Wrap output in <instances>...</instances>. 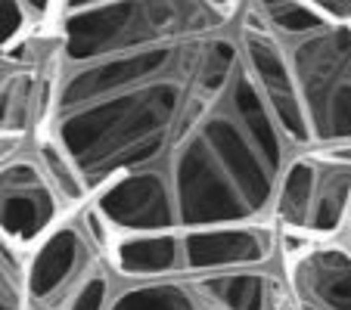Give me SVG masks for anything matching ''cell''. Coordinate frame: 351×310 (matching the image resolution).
Listing matches in <instances>:
<instances>
[{
  "label": "cell",
  "instance_id": "3957f363",
  "mask_svg": "<svg viewBox=\"0 0 351 310\" xmlns=\"http://www.w3.org/2000/svg\"><path fill=\"white\" fill-rule=\"evenodd\" d=\"M311 149H351V25L317 0H258Z\"/></svg>",
  "mask_w": 351,
  "mask_h": 310
},
{
  "label": "cell",
  "instance_id": "7a4b0ae2",
  "mask_svg": "<svg viewBox=\"0 0 351 310\" xmlns=\"http://www.w3.org/2000/svg\"><path fill=\"white\" fill-rule=\"evenodd\" d=\"M60 310H295V301L277 227L174 239L168 264L153 270H121L99 230L97 264Z\"/></svg>",
  "mask_w": 351,
  "mask_h": 310
},
{
  "label": "cell",
  "instance_id": "9c48e42d",
  "mask_svg": "<svg viewBox=\"0 0 351 310\" xmlns=\"http://www.w3.org/2000/svg\"><path fill=\"white\" fill-rule=\"evenodd\" d=\"M317 3L326 16H332V19L351 25V0H317Z\"/></svg>",
  "mask_w": 351,
  "mask_h": 310
},
{
  "label": "cell",
  "instance_id": "30bf717a",
  "mask_svg": "<svg viewBox=\"0 0 351 310\" xmlns=\"http://www.w3.org/2000/svg\"><path fill=\"white\" fill-rule=\"evenodd\" d=\"M342 239H345V245L351 248V211H348V220H345V230H342Z\"/></svg>",
  "mask_w": 351,
  "mask_h": 310
},
{
  "label": "cell",
  "instance_id": "5b68a950",
  "mask_svg": "<svg viewBox=\"0 0 351 310\" xmlns=\"http://www.w3.org/2000/svg\"><path fill=\"white\" fill-rule=\"evenodd\" d=\"M351 211V149H308L289 165L274 205L286 236H342Z\"/></svg>",
  "mask_w": 351,
  "mask_h": 310
},
{
  "label": "cell",
  "instance_id": "8992f818",
  "mask_svg": "<svg viewBox=\"0 0 351 310\" xmlns=\"http://www.w3.org/2000/svg\"><path fill=\"white\" fill-rule=\"evenodd\" d=\"M280 251L295 310H351V248L342 236L280 233Z\"/></svg>",
  "mask_w": 351,
  "mask_h": 310
},
{
  "label": "cell",
  "instance_id": "6da1fadb",
  "mask_svg": "<svg viewBox=\"0 0 351 310\" xmlns=\"http://www.w3.org/2000/svg\"><path fill=\"white\" fill-rule=\"evenodd\" d=\"M34 133L121 242L274 227L311 149L258 0H62Z\"/></svg>",
  "mask_w": 351,
  "mask_h": 310
},
{
  "label": "cell",
  "instance_id": "52a82bcc",
  "mask_svg": "<svg viewBox=\"0 0 351 310\" xmlns=\"http://www.w3.org/2000/svg\"><path fill=\"white\" fill-rule=\"evenodd\" d=\"M60 7L62 0H0V96L22 66L60 47Z\"/></svg>",
  "mask_w": 351,
  "mask_h": 310
},
{
  "label": "cell",
  "instance_id": "ba28073f",
  "mask_svg": "<svg viewBox=\"0 0 351 310\" xmlns=\"http://www.w3.org/2000/svg\"><path fill=\"white\" fill-rule=\"evenodd\" d=\"M22 137H0V152ZM0 310H32V251L0 230Z\"/></svg>",
  "mask_w": 351,
  "mask_h": 310
},
{
  "label": "cell",
  "instance_id": "277c9868",
  "mask_svg": "<svg viewBox=\"0 0 351 310\" xmlns=\"http://www.w3.org/2000/svg\"><path fill=\"white\" fill-rule=\"evenodd\" d=\"M81 205L40 152L34 133L0 152V230L25 251L34 255Z\"/></svg>",
  "mask_w": 351,
  "mask_h": 310
}]
</instances>
